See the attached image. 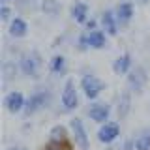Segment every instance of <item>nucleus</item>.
<instances>
[{
    "label": "nucleus",
    "mask_w": 150,
    "mask_h": 150,
    "mask_svg": "<svg viewBox=\"0 0 150 150\" xmlns=\"http://www.w3.org/2000/svg\"><path fill=\"white\" fill-rule=\"evenodd\" d=\"M115 13H116L120 28H128L135 17V4L131 0H120L115 6Z\"/></svg>",
    "instance_id": "obj_4"
},
{
    "label": "nucleus",
    "mask_w": 150,
    "mask_h": 150,
    "mask_svg": "<svg viewBox=\"0 0 150 150\" xmlns=\"http://www.w3.org/2000/svg\"><path fill=\"white\" fill-rule=\"evenodd\" d=\"M43 150H71V146H69L68 143H56V141H51Z\"/></svg>",
    "instance_id": "obj_23"
},
{
    "label": "nucleus",
    "mask_w": 150,
    "mask_h": 150,
    "mask_svg": "<svg viewBox=\"0 0 150 150\" xmlns=\"http://www.w3.org/2000/svg\"><path fill=\"white\" fill-rule=\"evenodd\" d=\"M40 9L47 17H58L62 11V4L58 0H40Z\"/></svg>",
    "instance_id": "obj_16"
},
{
    "label": "nucleus",
    "mask_w": 150,
    "mask_h": 150,
    "mask_svg": "<svg viewBox=\"0 0 150 150\" xmlns=\"http://www.w3.org/2000/svg\"><path fill=\"white\" fill-rule=\"evenodd\" d=\"M49 101H51V92L49 90H36L26 100V105H25L26 116H30V115H34V112H38V111L45 109V107L49 105Z\"/></svg>",
    "instance_id": "obj_3"
},
{
    "label": "nucleus",
    "mask_w": 150,
    "mask_h": 150,
    "mask_svg": "<svg viewBox=\"0 0 150 150\" xmlns=\"http://www.w3.org/2000/svg\"><path fill=\"white\" fill-rule=\"evenodd\" d=\"M17 64H19V71L23 75L36 79V77H40V69H41L43 60H41V54L38 51H28V53H23L19 56Z\"/></svg>",
    "instance_id": "obj_1"
},
{
    "label": "nucleus",
    "mask_w": 150,
    "mask_h": 150,
    "mask_svg": "<svg viewBox=\"0 0 150 150\" xmlns=\"http://www.w3.org/2000/svg\"><path fill=\"white\" fill-rule=\"evenodd\" d=\"M4 105H6V109L9 112H21V111H25V105H26V100H25V96H23V92H19V90H13V92H9L8 96H6V100H4Z\"/></svg>",
    "instance_id": "obj_11"
},
{
    "label": "nucleus",
    "mask_w": 150,
    "mask_h": 150,
    "mask_svg": "<svg viewBox=\"0 0 150 150\" xmlns=\"http://www.w3.org/2000/svg\"><path fill=\"white\" fill-rule=\"evenodd\" d=\"M51 141H56V143H68V131H66L64 126H54L51 129Z\"/></svg>",
    "instance_id": "obj_19"
},
{
    "label": "nucleus",
    "mask_w": 150,
    "mask_h": 150,
    "mask_svg": "<svg viewBox=\"0 0 150 150\" xmlns=\"http://www.w3.org/2000/svg\"><path fill=\"white\" fill-rule=\"evenodd\" d=\"M66 69H68V62H66L64 54H54L53 58L49 60V71L54 75H64Z\"/></svg>",
    "instance_id": "obj_17"
},
{
    "label": "nucleus",
    "mask_w": 150,
    "mask_h": 150,
    "mask_svg": "<svg viewBox=\"0 0 150 150\" xmlns=\"http://www.w3.org/2000/svg\"><path fill=\"white\" fill-rule=\"evenodd\" d=\"M148 83V73L143 66H133L131 71L128 73V88L131 92H143V88Z\"/></svg>",
    "instance_id": "obj_6"
},
{
    "label": "nucleus",
    "mask_w": 150,
    "mask_h": 150,
    "mask_svg": "<svg viewBox=\"0 0 150 150\" xmlns=\"http://www.w3.org/2000/svg\"><path fill=\"white\" fill-rule=\"evenodd\" d=\"M129 109H131V94H129V90H124L120 94V100H118V116L124 118L129 112Z\"/></svg>",
    "instance_id": "obj_18"
},
{
    "label": "nucleus",
    "mask_w": 150,
    "mask_h": 150,
    "mask_svg": "<svg viewBox=\"0 0 150 150\" xmlns=\"http://www.w3.org/2000/svg\"><path fill=\"white\" fill-rule=\"evenodd\" d=\"M81 90L86 100H96L100 94L105 90V84L100 77H96L94 73H84L81 77Z\"/></svg>",
    "instance_id": "obj_2"
},
{
    "label": "nucleus",
    "mask_w": 150,
    "mask_h": 150,
    "mask_svg": "<svg viewBox=\"0 0 150 150\" xmlns=\"http://www.w3.org/2000/svg\"><path fill=\"white\" fill-rule=\"evenodd\" d=\"M131 68H133V58H131L129 53L120 54L118 58L112 62V71L116 75H128L131 71Z\"/></svg>",
    "instance_id": "obj_15"
},
{
    "label": "nucleus",
    "mask_w": 150,
    "mask_h": 150,
    "mask_svg": "<svg viewBox=\"0 0 150 150\" xmlns=\"http://www.w3.org/2000/svg\"><path fill=\"white\" fill-rule=\"evenodd\" d=\"M69 17L77 25H84L90 19V6L86 2H83V0H75L71 6H69Z\"/></svg>",
    "instance_id": "obj_9"
},
{
    "label": "nucleus",
    "mask_w": 150,
    "mask_h": 150,
    "mask_svg": "<svg viewBox=\"0 0 150 150\" xmlns=\"http://www.w3.org/2000/svg\"><path fill=\"white\" fill-rule=\"evenodd\" d=\"M0 19L4 23H9L13 19V9L9 8V2H2L0 4Z\"/></svg>",
    "instance_id": "obj_22"
},
{
    "label": "nucleus",
    "mask_w": 150,
    "mask_h": 150,
    "mask_svg": "<svg viewBox=\"0 0 150 150\" xmlns=\"http://www.w3.org/2000/svg\"><path fill=\"white\" fill-rule=\"evenodd\" d=\"M88 116L98 124H105L111 116V107L107 103H92L88 107Z\"/></svg>",
    "instance_id": "obj_12"
},
{
    "label": "nucleus",
    "mask_w": 150,
    "mask_h": 150,
    "mask_svg": "<svg viewBox=\"0 0 150 150\" xmlns=\"http://www.w3.org/2000/svg\"><path fill=\"white\" fill-rule=\"evenodd\" d=\"M75 47H77L81 53H84V51L90 49V45H88V34H86V30L81 32V34L77 36V40H75Z\"/></svg>",
    "instance_id": "obj_21"
},
{
    "label": "nucleus",
    "mask_w": 150,
    "mask_h": 150,
    "mask_svg": "<svg viewBox=\"0 0 150 150\" xmlns=\"http://www.w3.org/2000/svg\"><path fill=\"white\" fill-rule=\"evenodd\" d=\"M150 0H135V4H139V6H146Z\"/></svg>",
    "instance_id": "obj_25"
},
{
    "label": "nucleus",
    "mask_w": 150,
    "mask_h": 150,
    "mask_svg": "<svg viewBox=\"0 0 150 150\" xmlns=\"http://www.w3.org/2000/svg\"><path fill=\"white\" fill-rule=\"evenodd\" d=\"M9 150H17V148H9ZM19 150H25V148H19Z\"/></svg>",
    "instance_id": "obj_27"
},
{
    "label": "nucleus",
    "mask_w": 150,
    "mask_h": 150,
    "mask_svg": "<svg viewBox=\"0 0 150 150\" xmlns=\"http://www.w3.org/2000/svg\"><path fill=\"white\" fill-rule=\"evenodd\" d=\"M60 101L64 105V111H73L79 107V94L77 88H75V83L71 79H68L62 88V96H60Z\"/></svg>",
    "instance_id": "obj_7"
},
{
    "label": "nucleus",
    "mask_w": 150,
    "mask_h": 150,
    "mask_svg": "<svg viewBox=\"0 0 150 150\" xmlns=\"http://www.w3.org/2000/svg\"><path fill=\"white\" fill-rule=\"evenodd\" d=\"M8 32H9V36L15 38V40L25 38L28 34V23H26V19L15 15L11 21H9V25H8Z\"/></svg>",
    "instance_id": "obj_13"
},
{
    "label": "nucleus",
    "mask_w": 150,
    "mask_h": 150,
    "mask_svg": "<svg viewBox=\"0 0 150 150\" xmlns=\"http://www.w3.org/2000/svg\"><path fill=\"white\" fill-rule=\"evenodd\" d=\"M135 150H150V131H143L135 139Z\"/></svg>",
    "instance_id": "obj_20"
},
{
    "label": "nucleus",
    "mask_w": 150,
    "mask_h": 150,
    "mask_svg": "<svg viewBox=\"0 0 150 150\" xmlns=\"http://www.w3.org/2000/svg\"><path fill=\"white\" fill-rule=\"evenodd\" d=\"M118 137H120V126L116 122H105L100 128V131H98V141L105 144L115 143Z\"/></svg>",
    "instance_id": "obj_10"
},
{
    "label": "nucleus",
    "mask_w": 150,
    "mask_h": 150,
    "mask_svg": "<svg viewBox=\"0 0 150 150\" xmlns=\"http://www.w3.org/2000/svg\"><path fill=\"white\" fill-rule=\"evenodd\" d=\"M69 129H71V137L75 141L81 150H88L90 148V139H88V133H86V128H84L83 120L81 118H71L69 120Z\"/></svg>",
    "instance_id": "obj_5"
},
{
    "label": "nucleus",
    "mask_w": 150,
    "mask_h": 150,
    "mask_svg": "<svg viewBox=\"0 0 150 150\" xmlns=\"http://www.w3.org/2000/svg\"><path fill=\"white\" fill-rule=\"evenodd\" d=\"M100 26L109 36H116V34H118L120 25H118V19H116L115 9H103L101 15H100Z\"/></svg>",
    "instance_id": "obj_8"
},
{
    "label": "nucleus",
    "mask_w": 150,
    "mask_h": 150,
    "mask_svg": "<svg viewBox=\"0 0 150 150\" xmlns=\"http://www.w3.org/2000/svg\"><path fill=\"white\" fill-rule=\"evenodd\" d=\"M2 2H15V0H2Z\"/></svg>",
    "instance_id": "obj_26"
},
{
    "label": "nucleus",
    "mask_w": 150,
    "mask_h": 150,
    "mask_svg": "<svg viewBox=\"0 0 150 150\" xmlns=\"http://www.w3.org/2000/svg\"><path fill=\"white\" fill-rule=\"evenodd\" d=\"M88 34V45H90V49H105L107 47V38H109V34H107L103 28H96V30H90L86 32Z\"/></svg>",
    "instance_id": "obj_14"
},
{
    "label": "nucleus",
    "mask_w": 150,
    "mask_h": 150,
    "mask_svg": "<svg viewBox=\"0 0 150 150\" xmlns=\"http://www.w3.org/2000/svg\"><path fill=\"white\" fill-rule=\"evenodd\" d=\"M83 26H84V30H86V32H90V30H96V28H101V26H100V19H92V17L88 19V21L84 23Z\"/></svg>",
    "instance_id": "obj_24"
}]
</instances>
